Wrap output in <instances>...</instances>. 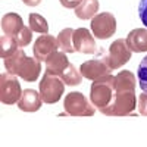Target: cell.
Here are the masks:
<instances>
[{
	"label": "cell",
	"instance_id": "obj_1",
	"mask_svg": "<svg viewBox=\"0 0 147 147\" xmlns=\"http://www.w3.org/2000/svg\"><path fill=\"white\" fill-rule=\"evenodd\" d=\"M6 72L22 78L24 81L34 82L41 72V62L35 57H28L24 50H16L10 57L5 59Z\"/></svg>",
	"mask_w": 147,
	"mask_h": 147
},
{
	"label": "cell",
	"instance_id": "obj_2",
	"mask_svg": "<svg viewBox=\"0 0 147 147\" xmlns=\"http://www.w3.org/2000/svg\"><path fill=\"white\" fill-rule=\"evenodd\" d=\"M137 106L136 90L132 88H115L113 99L100 112L106 116H128L132 115Z\"/></svg>",
	"mask_w": 147,
	"mask_h": 147
},
{
	"label": "cell",
	"instance_id": "obj_3",
	"mask_svg": "<svg viewBox=\"0 0 147 147\" xmlns=\"http://www.w3.org/2000/svg\"><path fill=\"white\" fill-rule=\"evenodd\" d=\"M113 94H115V77L109 74V75L96 80L91 84L90 102L97 109H103L112 102Z\"/></svg>",
	"mask_w": 147,
	"mask_h": 147
},
{
	"label": "cell",
	"instance_id": "obj_4",
	"mask_svg": "<svg viewBox=\"0 0 147 147\" xmlns=\"http://www.w3.org/2000/svg\"><path fill=\"white\" fill-rule=\"evenodd\" d=\"M131 50L127 46L125 40H115L112 44L109 46V49L106 52H103L100 49V55H102V60L109 66L110 71H115L124 66L128 60L131 59Z\"/></svg>",
	"mask_w": 147,
	"mask_h": 147
},
{
	"label": "cell",
	"instance_id": "obj_5",
	"mask_svg": "<svg viewBox=\"0 0 147 147\" xmlns=\"http://www.w3.org/2000/svg\"><path fill=\"white\" fill-rule=\"evenodd\" d=\"M63 109L68 116H93L96 112V106L78 91H71L65 96Z\"/></svg>",
	"mask_w": 147,
	"mask_h": 147
},
{
	"label": "cell",
	"instance_id": "obj_6",
	"mask_svg": "<svg viewBox=\"0 0 147 147\" xmlns=\"http://www.w3.org/2000/svg\"><path fill=\"white\" fill-rule=\"evenodd\" d=\"M63 91H65V82L62 81V78L44 72L40 82V96H41L43 103H47V105L57 103L62 99Z\"/></svg>",
	"mask_w": 147,
	"mask_h": 147
},
{
	"label": "cell",
	"instance_id": "obj_7",
	"mask_svg": "<svg viewBox=\"0 0 147 147\" xmlns=\"http://www.w3.org/2000/svg\"><path fill=\"white\" fill-rule=\"evenodd\" d=\"M22 96L21 85L16 75L5 72L0 75V102L3 105H15Z\"/></svg>",
	"mask_w": 147,
	"mask_h": 147
},
{
	"label": "cell",
	"instance_id": "obj_8",
	"mask_svg": "<svg viewBox=\"0 0 147 147\" xmlns=\"http://www.w3.org/2000/svg\"><path fill=\"white\" fill-rule=\"evenodd\" d=\"M91 32L96 38L99 40H107L110 35L116 32V19L109 12H102L97 13L91 19Z\"/></svg>",
	"mask_w": 147,
	"mask_h": 147
},
{
	"label": "cell",
	"instance_id": "obj_9",
	"mask_svg": "<svg viewBox=\"0 0 147 147\" xmlns=\"http://www.w3.org/2000/svg\"><path fill=\"white\" fill-rule=\"evenodd\" d=\"M59 44H57V38H55L53 35L44 34L41 37L37 38V41L34 43V57L38 59L40 62H46L49 59V56L53 55L55 52H57Z\"/></svg>",
	"mask_w": 147,
	"mask_h": 147
},
{
	"label": "cell",
	"instance_id": "obj_10",
	"mask_svg": "<svg viewBox=\"0 0 147 147\" xmlns=\"http://www.w3.org/2000/svg\"><path fill=\"white\" fill-rule=\"evenodd\" d=\"M74 47L75 52L84 55H94L97 52L94 35L87 28H78L74 31Z\"/></svg>",
	"mask_w": 147,
	"mask_h": 147
},
{
	"label": "cell",
	"instance_id": "obj_11",
	"mask_svg": "<svg viewBox=\"0 0 147 147\" xmlns=\"http://www.w3.org/2000/svg\"><path fill=\"white\" fill-rule=\"evenodd\" d=\"M80 71L82 74V77H85L87 80H91V81H96V80L110 74L109 66L102 59H91L88 62H84L80 66Z\"/></svg>",
	"mask_w": 147,
	"mask_h": 147
},
{
	"label": "cell",
	"instance_id": "obj_12",
	"mask_svg": "<svg viewBox=\"0 0 147 147\" xmlns=\"http://www.w3.org/2000/svg\"><path fill=\"white\" fill-rule=\"evenodd\" d=\"M68 65H69V59L66 57V53L62 50L55 52L46 60V72L50 74V75L60 77L63 74V71L68 68Z\"/></svg>",
	"mask_w": 147,
	"mask_h": 147
},
{
	"label": "cell",
	"instance_id": "obj_13",
	"mask_svg": "<svg viewBox=\"0 0 147 147\" xmlns=\"http://www.w3.org/2000/svg\"><path fill=\"white\" fill-rule=\"evenodd\" d=\"M127 46L134 53H143L147 52V30L146 28H136L129 31L127 35Z\"/></svg>",
	"mask_w": 147,
	"mask_h": 147
},
{
	"label": "cell",
	"instance_id": "obj_14",
	"mask_svg": "<svg viewBox=\"0 0 147 147\" xmlns=\"http://www.w3.org/2000/svg\"><path fill=\"white\" fill-rule=\"evenodd\" d=\"M41 96L40 93H37L35 90H24L21 99L18 100V107L22 110V112H37L41 107Z\"/></svg>",
	"mask_w": 147,
	"mask_h": 147
},
{
	"label": "cell",
	"instance_id": "obj_15",
	"mask_svg": "<svg viewBox=\"0 0 147 147\" xmlns=\"http://www.w3.org/2000/svg\"><path fill=\"white\" fill-rule=\"evenodd\" d=\"M22 27H24V22H22V18L18 13L10 12V13H6L2 18V30L6 35L13 37L15 34H18L21 31Z\"/></svg>",
	"mask_w": 147,
	"mask_h": 147
},
{
	"label": "cell",
	"instance_id": "obj_16",
	"mask_svg": "<svg viewBox=\"0 0 147 147\" xmlns=\"http://www.w3.org/2000/svg\"><path fill=\"white\" fill-rule=\"evenodd\" d=\"M99 10V0H82L75 7V15L80 19H93Z\"/></svg>",
	"mask_w": 147,
	"mask_h": 147
},
{
	"label": "cell",
	"instance_id": "obj_17",
	"mask_svg": "<svg viewBox=\"0 0 147 147\" xmlns=\"http://www.w3.org/2000/svg\"><path fill=\"white\" fill-rule=\"evenodd\" d=\"M74 31L75 30H72V28H65L57 35L59 49L65 53H74L75 52V47H74Z\"/></svg>",
	"mask_w": 147,
	"mask_h": 147
},
{
	"label": "cell",
	"instance_id": "obj_18",
	"mask_svg": "<svg viewBox=\"0 0 147 147\" xmlns=\"http://www.w3.org/2000/svg\"><path fill=\"white\" fill-rule=\"evenodd\" d=\"M18 44H16V40L15 37L12 35H3L2 38H0V56L3 59H7L13 55L16 50H18Z\"/></svg>",
	"mask_w": 147,
	"mask_h": 147
},
{
	"label": "cell",
	"instance_id": "obj_19",
	"mask_svg": "<svg viewBox=\"0 0 147 147\" xmlns=\"http://www.w3.org/2000/svg\"><path fill=\"white\" fill-rule=\"evenodd\" d=\"M62 81L66 84V85H80L81 81H82V74L80 69H77L72 63L68 65V68L63 71V74L60 75Z\"/></svg>",
	"mask_w": 147,
	"mask_h": 147
},
{
	"label": "cell",
	"instance_id": "obj_20",
	"mask_svg": "<svg viewBox=\"0 0 147 147\" xmlns=\"http://www.w3.org/2000/svg\"><path fill=\"white\" fill-rule=\"evenodd\" d=\"M28 22H30V28L34 32H40V34H47L49 32V24H47V21L41 15H38V13H30Z\"/></svg>",
	"mask_w": 147,
	"mask_h": 147
},
{
	"label": "cell",
	"instance_id": "obj_21",
	"mask_svg": "<svg viewBox=\"0 0 147 147\" xmlns=\"http://www.w3.org/2000/svg\"><path fill=\"white\" fill-rule=\"evenodd\" d=\"M13 37H15V40H16L18 47L28 46V44L31 43V40H32V30H31L30 27L24 25V27L21 28V31H19L18 34H15Z\"/></svg>",
	"mask_w": 147,
	"mask_h": 147
},
{
	"label": "cell",
	"instance_id": "obj_22",
	"mask_svg": "<svg viewBox=\"0 0 147 147\" xmlns=\"http://www.w3.org/2000/svg\"><path fill=\"white\" fill-rule=\"evenodd\" d=\"M137 77L140 82V88L147 93V56L140 62L138 71H137Z\"/></svg>",
	"mask_w": 147,
	"mask_h": 147
},
{
	"label": "cell",
	"instance_id": "obj_23",
	"mask_svg": "<svg viewBox=\"0 0 147 147\" xmlns=\"http://www.w3.org/2000/svg\"><path fill=\"white\" fill-rule=\"evenodd\" d=\"M137 107H138L140 115L147 116V93L146 91H143L138 96V99H137Z\"/></svg>",
	"mask_w": 147,
	"mask_h": 147
},
{
	"label": "cell",
	"instance_id": "obj_24",
	"mask_svg": "<svg viewBox=\"0 0 147 147\" xmlns=\"http://www.w3.org/2000/svg\"><path fill=\"white\" fill-rule=\"evenodd\" d=\"M138 16L141 19V22L147 27V0H141L140 6H138Z\"/></svg>",
	"mask_w": 147,
	"mask_h": 147
},
{
	"label": "cell",
	"instance_id": "obj_25",
	"mask_svg": "<svg viewBox=\"0 0 147 147\" xmlns=\"http://www.w3.org/2000/svg\"><path fill=\"white\" fill-rule=\"evenodd\" d=\"M60 5H62L63 7H68V9H75L82 0H59Z\"/></svg>",
	"mask_w": 147,
	"mask_h": 147
},
{
	"label": "cell",
	"instance_id": "obj_26",
	"mask_svg": "<svg viewBox=\"0 0 147 147\" xmlns=\"http://www.w3.org/2000/svg\"><path fill=\"white\" fill-rule=\"evenodd\" d=\"M27 6H38L41 3V0H22Z\"/></svg>",
	"mask_w": 147,
	"mask_h": 147
}]
</instances>
